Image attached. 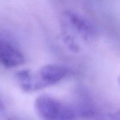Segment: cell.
Wrapping results in <instances>:
<instances>
[{
	"mask_svg": "<svg viewBox=\"0 0 120 120\" xmlns=\"http://www.w3.org/2000/svg\"><path fill=\"white\" fill-rule=\"evenodd\" d=\"M5 110V107H4V105L3 103H2V100L0 98V112H2L4 111Z\"/></svg>",
	"mask_w": 120,
	"mask_h": 120,
	"instance_id": "obj_5",
	"label": "cell"
},
{
	"mask_svg": "<svg viewBox=\"0 0 120 120\" xmlns=\"http://www.w3.org/2000/svg\"><path fill=\"white\" fill-rule=\"evenodd\" d=\"M34 108L36 114L43 120H73L77 117L75 107L48 95L39 96Z\"/></svg>",
	"mask_w": 120,
	"mask_h": 120,
	"instance_id": "obj_2",
	"label": "cell"
},
{
	"mask_svg": "<svg viewBox=\"0 0 120 120\" xmlns=\"http://www.w3.org/2000/svg\"><path fill=\"white\" fill-rule=\"evenodd\" d=\"M25 62L23 53L14 45L0 39V64L5 68L19 66Z\"/></svg>",
	"mask_w": 120,
	"mask_h": 120,
	"instance_id": "obj_4",
	"label": "cell"
},
{
	"mask_svg": "<svg viewBox=\"0 0 120 120\" xmlns=\"http://www.w3.org/2000/svg\"><path fill=\"white\" fill-rule=\"evenodd\" d=\"M70 73L68 67L60 64H48L36 72L22 70L16 74L20 87L26 92H34L59 83Z\"/></svg>",
	"mask_w": 120,
	"mask_h": 120,
	"instance_id": "obj_1",
	"label": "cell"
},
{
	"mask_svg": "<svg viewBox=\"0 0 120 120\" xmlns=\"http://www.w3.org/2000/svg\"><path fill=\"white\" fill-rule=\"evenodd\" d=\"M64 26L85 40L96 36L97 30L94 26L82 15L71 11H66L63 15Z\"/></svg>",
	"mask_w": 120,
	"mask_h": 120,
	"instance_id": "obj_3",
	"label": "cell"
}]
</instances>
